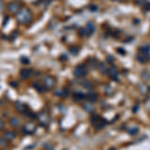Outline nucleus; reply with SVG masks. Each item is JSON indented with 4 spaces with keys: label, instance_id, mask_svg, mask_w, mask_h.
<instances>
[{
    "label": "nucleus",
    "instance_id": "20e7f679",
    "mask_svg": "<svg viewBox=\"0 0 150 150\" xmlns=\"http://www.w3.org/2000/svg\"><path fill=\"white\" fill-rule=\"evenodd\" d=\"M43 84L46 88H52L55 85V79L52 76L46 75L43 77Z\"/></svg>",
    "mask_w": 150,
    "mask_h": 150
},
{
    "label": "nucleus",
    "instance_id": "aec40b11",
    "mask_svg": "<svg viewBox=\"0 0 150 150\" xmlns=\"http://www.w3.org/2000/svg\"><path fill=\"white\" fill-rule=\"evenodd\" d=\"M20 61H21V63H23V64H28V63L30 62V60L28 59L27 57H25V56H21Z\"/></svg>",
    "mask_w": 150,
    "mask_h": 150
},
{
    "label": "nucleus",
    "instance_id": "412c9836",
    "mask_svg": "<svg viewBox=\"0 0 150 150\" xmlns=\"http://www.w3.org/2000/svg\"><path fill=\"white\" fill-rule=\"evenodd\" d=\"M82 85H83L85 88H87V89L92 88V85H91V83H89V81H83V82H82Z\"/></svg>",
    "mask_w": 150,
    "mask_h": 150
},
{
    "label": "nucleus",
    "instance_id": "9d476101",
    "mask_svg": "<svg viewBox=\"0 0 150 150\" xmlns=\"http://www.w3.org/2000/svg\"><path fill=\"white\" fill-rule=\"evenodd\" d=\"M23 130H24L25 133H33L35 130V125L32 122L26 123L23 127Z\"/></svg>",
    "mask_w": 150,
    "mask_h": 150
},
{
    "label": "nucleus",
    "instance_id": "4468645a",
    "mask_svg": "<svg viewBox=\"0 0 150 150\" xmlns=\"http://www.w3.org/2000/svg\"><path fill=\"white\" fill-rule=\"evenodd\" d=\"M9 123H10V125L16 127V126L19 125V120H18V118H16V117H12V118L9 120Z\"/></svg>",
    "mask_w": 150,
    "mask_h": 150
},
{
    "label": "nucleus",
    "instance_id": "9b49d317",
    "mask_svg": "<svg viewBox=\"0 0 150 150\" xmlns=\"http://www.w3.org/2000/svg\"><path fill=\"white\" fill-rule=\"evenodd\" d=\"M85 30H86V33H87L88 36H90L91 34L94 32V30H95V26H94V24H93L92 22H88L87 24H86V26H85Z\"/></svg>",
    "mask_w": 150,
    "mask_h": 150
},
{
    "label": "nucleus",
    "instance_id": "1a4fd4ad",
    "mask_svg": "<svg viewBox=\"0 0 150 150\" xmlns=\"http://www.w3.org/2000/svg\"><path fill=\"white\" fill-rule=\"evenodd\" d=\"M31 74H32V70L28 69V68H23L20 71V76H21V78H23V79L29 78V77L31 76Z\"/></svg>",
    "mask_w": 150,
    "mask_h": 150
},
{
    "label": "nucleus",
    "instance_id": "a878e982",
    "mask_svg": "<svg viewBox=\"0 0 150 150\" xmlns=\"http://www.w3.org/2000/svg\"><path fill=\"white\" fill-rule=\"evenodd\" d=\"M4 127V122L2 121V119H0V129Z\"/></svg>",
    "mask_w": 150,
    "mask_h": 150
},
{
    "label": "nucleus",
    "instance_id": "5701e85b",
    "mask_svg": "<svg viewBox=\"0 0 150 150\" xmlns=\"http://www.w3.org/2000/svg\"><path fill=\"white\" fill-rule=\"evenodd\" d=\"M79 33H80L81 36H85V35H87V33H86V30H85V27L80 28V29H79Z\"/></svg>",
    "mask_w": 150,
    "mask_h": 150
},
{
    "label": "nucleus",
    "instance_id": "dca6fc26",
    "mask_svg": "<svg viewBox=\"0 0 150 150\" xmlns=\"http://www.w3.org/2000/svg\"><path fill=\"white\" fill-rule=\"evenodd\" d=\"M96 97H97V96H96L93 92H90L86 95V98H87L88 100H90V101H96Z\"/></svg>",
    "mask_w": 150,
    "mask_h": 150
},
{
    "label": "nucleus",
    "instance_id": "423d86ee",
    "mask_svg": "<svg viewBox=\"0 0 150 150\" xmlns=\"http://www.w3.org/2000/svg\"><path fill=\"white\" fill-rule=\"evenodd\" d=\"M8 10L10 11L11 13H17L18 11L20 10V5L16 1H13V2H11V3H9Z\"/></svg>",
    "mask_w": 150,
    "mask_h": 150
},
{
    "label": "nucleus",
    "instance_id": "a211bd4d",
    "mask_svg": "<svg viewBox=\"0 0 150 150\" xmlns=\"http://www.w3.org/2000/svg\"><path fill=\"white\" fill-rule=\"evenodd\" d=\"M99 66H100V71L103 72V73H106V72L108 71V67H106V65H105L104 63L99 64Z\"/></svg>",
    "mask_w": 150,
    "mask_h": 150
},
{
    "label": "nucleus",
    "instance_id": "cd10ccee",
    "mask_svg": "<svg viewBox=\"0 0 150 150\" xmlns=\"http://www.w3.org/2000/svg\"><path fill=\"white\" fill-rule=\"evenodd\" d=\"M109 150H115V149H114V148H111V149H109Z\"/></svg>",
    "mask_w": 150,
    "mask_h": 150
},
{
    "label": "nucleus",
    "instance_id": "393cba45",
    "mask_svg": "<svg viewBox=\"0 0 150 150\" xmlns=\"http://www.w3.org/2000/svg\"><path fill=\"white\" fill-rule=\"evenodd\" d=\"M8 19H9V17L8 16H5V17H4V21H3V26H5V24L7 22H8Z\"/></svg>",
    "mask_w": 150,
    "mask_h": 150
},
{
    "label": "nucleus",
    "instance_id": "7ed1b4c3",
    "mask_svg": "<svg viewBox=\"0 0 150 150\" xmlns=\"http://www.w3.org/2000/svg\"><path fill=\"white\" fill-rule=\"evenodd\" d=\"M91 122H92L93 126H94L95 128H97V129H100V128L104 127L105 124H106V121L98 115H93L91 117Z\"/></svg>",
    "mask_w": 150,
    "mask_h": 150
},
{
    "label": "nucleus",
    "instance_id": "bb28decb",
    "mask_svg": "<svg viewBox=\"0 0 150 150\" xmlns=\"http://www.w3.org/2000/svg\"><path fill=\"white\" fill-rule=\"evenodd\" d=\"M2 8H3V4H2V2H0V11L2 10Z\"/></svg>",
    "mask_w": 150,
    "mask_h": 150
},
{
    "label": "nucleus",
    "instance_id": "ddd939ff",
    "mask_svg": "<svg viewBox=\"0 0 150 150\" xmlns=\"http://www.w3.org/2000/svg\"><path fill=\"white\" fill-rule=\"evenodd\" d=\"M33 87L36 89L37 91H38V92H40V93H42V92H44V90H45V88L43 87V86L41 85V84H38L37 83V82H35V83L33 84Z\"/></svg>",
    "mask_w": 150,
    "mask_h": 150
},
{
    "label": "nucleus",
    "instance_id": "f3484780",
    "mask_svg": "<svg viewBox=\"0 0 150 150\" xmlns=\"http://www.w3.org/2000/svg\"><path fill=\"white\" fill-rule=\"evenodd\" d=\"M69 51H70V53H71V54L76 55L77 53H78V51H79V48L77 47V46H71V47L69 48Z\"/></svg>",
    "mask_w": 150,
    "mask_h": 150
},
{
    "label": "nucleus",
    "instance_id": "f8f14e48",
    "mask_svg": "<svg viewBox=\"0 0 150 150\" xmlns=\"http://www.w3.org/2000/svg\"><path fill=\"white\" fill-rule=\"evenodd\" d=\"M4 137L8 140H12L16 137V133L12 132V131H6V132L4 133Z\"/></svg>",
    "mask_w": 150,
    "mask_h": 150
},
{
    "label": "nucleus",
    "instance_id": "6e6552de",
    "mask_svg": "<svg viewBox=\"0 0 150 150\" xmlns=\"http://www.w3.org/2000/svg\"><path fill=\"white\" fill-rule=\"evenodd\" d=\"M108 74L110 76V78L114 79V80H116L117 78H118V71H117V69L115 68L114 66H111L108 68Z\"/></svg>",
    "mask_w": 150,
    "mask_h": 150
},
{
    "label": "nucleus",
    "instance_id": "f03ea898",
    "mask_svg": "<svg viewBox=\"0 0 150 150\" xmlns=\"http://www.w3.org/2000/svg\"><path fill=\"white\" fill-rule=\"evenodd\" d=\"M87 73H88V67L87 65L85 64L78 65V66L75 67V69L73 70V75L75 77H78V78L84 77Z\"/></svg>",
    "mask_w": 150,
    "mask_h": 150
},
{
    "label": "nucleus",
    "instance_id": "0eeeda50",
    "mask_svg": "<svg viewBox=\"0 0 150 150\" xmlns=\"http://www.w3.org/2000/svg\"><path fill=\"white\" fill-rule=\"evenodd\" d=\"M139 53L141 55H143L145 56L146 58H150V46L149 45H143V46H141L139 49Z\"/></svg>",
    "mask_w": 150,
    "mask_h": 150
},
{
    "label": "nucleus",
    "instance_id": "6ab92c4d",
    "mask_svg": "<svg viewBox=\"0 0 150 150\" xmlns=\"http://www.w3.org/2000/svg\"><path fill=\"white\" fill-rule=\"evenodd\" d=\"M83 98H86V96L85 95H83V94H81V93H77V94H75L74 95V99L76 100H81V99H83Z\"/></svg>",
    "mask_w": 150,
    "mask_h": 150
},
{
    "label": "nucleus",
    "instance_id": "f257e3e1",
    "mask_svg": "<svg viewBox=\"0 0 150 150\" xmlns=\"http://www.w3.org/2000/svg\"><path fill=\"white\" fill-rule=\"evenodd\" d=\"M32 18V14L29 8L27 7H23L21 8L17 13H16V20L20 24H26L29 22Z\"/></svg>",
    "mask_w": 150,
    "mask_h": 150
},
{
    "label": "nucleus",
    "instance_id": "2eb2a0df",
    "mask_svg": "<svg viewBox=\"0 0 150 150\" xmlns=\"http://www.w3.org/2000/svg\"><path fill=\"white\" fill-rule=\"evenodd\" d=\"M88 64L90 65L92 68H96V67L99 65V64H98V61L95 59V58H94V59H89L88 60Z\"/></svg>",
    "mask_w": 150,
    "mask_h": 150
},
{
    "label": "nucleus",
    "instance_id": "39448f33",
    "mask_svg": "<svg viewBox=\"0 0 150 150\" xmlns=\"http://www.w3.org/2000/svg\"><path fill=\"white\" fill-rule=\"evenodd\" d=\"M37 118H38V120L41 125H43V126H46L49 123V116L45 113V112H41L40 114H38Z\"/></svg>",
    "mask_w": 150,
    "mask_h": 150
},
{
    "label": "nucleus",
    "instance_id": "b1692460",
    "mask_svg": "<svg viewBox=\"0 0 150 150\" xmlns=\"http://www.w3.org/2000/svg\"><path fill=\"white\" fill-rule=\"evenodd\" d=\"M135 2H136L138 5H144L146 0H135Z\"/></svg>",
    "mask_w": 150,
    "mask_h": 150
},
{
    "label": "nucleus",
    "instance_id": "4be33fe9",
    "mask_svg": "<svg viewBox=\"0 0 150 150\" xmlns=\"http://www.w3.org/2000/svg\"><path fill=\"white\" fill-rule=\"evenodd\" d=\"M138 131V128L135 127V128H131V129H128V132L130 133V134H136Z\"/></svg>",
    "mask_w": 150,
    "mask_h": 150
}]
</instances>
